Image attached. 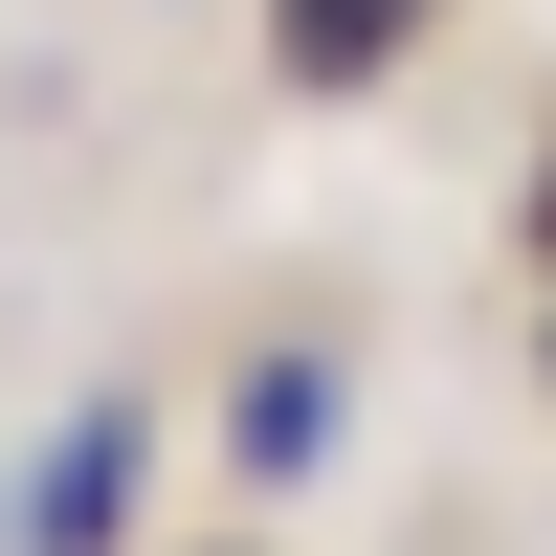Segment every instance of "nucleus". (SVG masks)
Returning a JSON list of instances; mask_svg holds the SVG:
<instances>
[{
    "label": "nucleus",
    "instance_id": "f03ea898",
    "mask_svg": "<svg viewBox=\"0 0 556 556\" xmlns=\"http://www.w3.org/2000/svg\"><path fill=\"white\" fill-rule=\"evenodd\" d=\"M267 23H290V89H379L424 45V0H267Z\"/></svg>",
    "mask_w": 556,
    "mask_h": 556
},
{
    "label": "nucleus",
    "instance_id": "20e7f679",
    "mask_svg": "<svg viewBox=\"0 0 556 556\" xmlns=\"http://www.w3.org/2000/svg\"><path fill=\"white\" fill-rule=\"evenodd\" d=\"M534 245H556V178H534Z\"/></svg>",
    "mask_w": 556,
    "mask_h": 556
},
{
    "label": "nucleus",
    "instance_id": "f257e3e1",
    "mask_svg": "<svg viewBox=\"0 0 556 556\" xmlns=\"http://www.w3.org/2000/svg\"><path fill=\"white\" fill-rule=\"evenodd\" d=\"M134 490H156V424H134V401H89V424L45 445V490H23V556H112Z\"/></svg>",
    "mask_w": 556,
    "mask_h": 556
},
{
    "label": "nucleus",
    "instance_id": "7ed1b4c3",
    "mask_svg": "<svg viewBox=\"0 0 556 556\" xmlns=\"http://www.w3.org/2000/svg\"><path fill=\"white\" fill-rule=\"evenodd\" d=\"M223 445H245V468H312V445H334V379H312V356H267V379H245V424H223Z\"/></svg>",
    "mask_w": 556,
    "mask_h": 556
}]
</instances>
